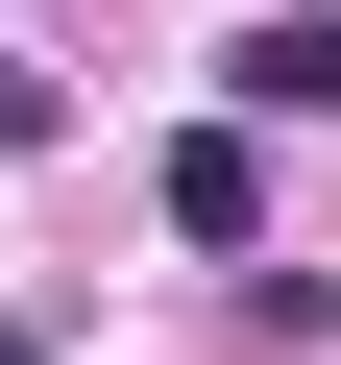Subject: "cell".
<instances>
[{
  "label": "cell",
  "mask_w": 341,
  "mask_h": 365,
  "mask_svg": "<svg viewBox=\"0 0 341 365\" xmlns=\"http://www.w3.org/2000/svg\"><path fill=\"white\" fill-rule=\"evenodd\" d=\"M0 146H49V73H25V49H0Z\"/></svg>",
  "instance_id": "3"
},
{
  "label": "cell",
  "mask_w": 341,
  "mask_h": 365,
  "mask_svg": "<svg viewBox=\"0 0 341 365\" xmlns=\"http://www.w3.org/2000/svg\"><path fill=\"white\" fill-rule=\"evenodd\" d=\"M220 98H244V122H341V0H292V25H244V49H220Z\"/></svg>",
  "instance_id": "2"
},
{
  "label": "cell",
  "mask_w": 341,
  "mask_h": 365,
  "mask_svg": "<svg viewBox=\"0 0 341 365\" xmlns=\"http://www.w3.org/2000/svg\"><path fill=\"white\" fill-rule=\"evenodd\" d=\"M0 365H49V341H25V317H0Z\"/></svg>",
  "instance_id": "4"
},
{
  "label": "cell",
  "mask_w": 341,
  "mask_h": 365,
  "mask_svg": "<svg viewBox=\"0 0 341 365\" xmlns=\"http://www.w3.org/2000/svg\"><path fill=\"white\" fill-rule=\"evenodd\" d=\"M146 195H170V244H195V268H268V146H244V98H220L195 146H170Z\"/></svg>",
  "instance_id": "1"
}]
</instances>
